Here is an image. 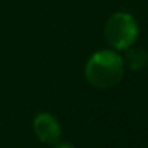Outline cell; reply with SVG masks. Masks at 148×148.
<instances>
[{"instance_id": "1", "label": "cell", "mask_w": 148, "mask_h": 148, "mask_svg": "<svg viewBox=\"0 0 148 148\" xmlns=\"http://www.w3.org/2000/svg\"><path fill=\"white\" fill-rule=\"evenodd\" d=\"M124 58L116 49H99L84 65V77L91 86L97 89H110L123 80Z\"/></svg>"}, {"instance_id": "2", "label": "cell", "mask_w": 148, "mask_h": 148, "mask_svg": "<svg viewBox=\"0 0 148 148\" xmlns=\"http://www.w3.org/2000/svg\"><path fill=\"white\" fill-rule=\"evenodd\" d=\"M105 42L116 51H126L138 38V24L131 13L116 11L107 19L103 26Z\"/></svg>"}, {"instance_id": "3", "label": "cell", "mask_w": 148, "mask_h": 148, "mask_svg": "<svg viewBox=\"0 0 148 148\" xmlns=\"http://www.w3.org/2000/svg\"><path fill=\"white\" fill-rule=\"evenodd\" d=\"M34 132L38 137L40 142L48 145H56L59 140H61L62 135V127L59 124L58 118L51 113H37L35 118H34Z\"/></svg>"}, {"instance_id": "4", "label": "cell", "mask_w": 148, "mask_h": 148, "mask_svg": "<svg viewBox=\"0 0 148 148\" xmlns=\"http://www.w3.org/2000/svg\"><path fill=\"white\" fill-rule=\"evenodd\" d=\"M124 65L132 72H140L148 67V51L142 46H131L126 49Z\"/></svg>"}, {"instance_id": "5", "label": "cell", "mask_w": 148, "mask_h": 148, "mask_svg": "<svg viewBox=\"0 0 148 148\" xmlns=\"http://www.w3.org/2000/svg\"><path fill=\"white\" fill-rule=\"evenodd\" d=\"M54 148H75V147H72L70 143H62V142H58V143L54 145Z\"/></svg>"}]
</instances>
